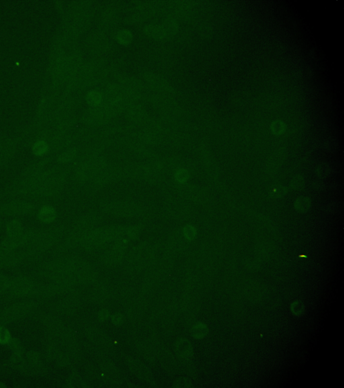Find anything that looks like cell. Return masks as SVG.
<instances>
[{
    "instance_id": "obj_1",
    "label": "cell",
    "mask_w": 344,
    "mask_h": 388,
    "mask_svg": "<svg viewBox=\"0 0 344 388\" xmlns=\"http://www.w3.org/2000/svg\"><path fill=\"white\" fill-rule=\"evenodd\" d=\"M67 232L65 224L56 225L46 230H37L26 246V258L32 260L41 257L50 248L59 244Z\"/></svg>"
},
{
    "instance_id": "obj_2",
    "label": "cell",
    "mask_w": 344,
    "mask_h": 388,
    "mask_svg": "<svg viewBox=\"0 0 344 388\" xmlns=\"http://www.w3.org/2000/svg\"><path fill=\"white\" fill-rule=\"evenodd\" d=\"M72 170V166H63L47 181L25 197L27 200H40L57 196L63 190Z\"/></svg>"
},
{
    "instance_id": "obj_3",
    "label": "cell",
    "mask_w": 344,
    "mask_h": 388,
    "mask_svg": "<svg viewBox=\"0 0 344 388\" xmlns=\"http://www.w3.org/2000/svg\"><path fill=\"white\" fill-rule=\"evenodd\" d=\"M38 208L37 204L27 200L12 198L5 201L0 200V217L19 218L34 216Z\"/></svg>"
},
{
    "instance_id": "obj_4",
    "label": "cell",
    "mask_w": 344,
    "mask_h": 388,
    "mask_svg": "<svg viewBox=\"0 0 344 388\" xmlns=\"http://www.w3.org/2000/svg\"><path fill=\"white\" fill-rule=\"evenodd\" d=\"M102 212L122 218H134L146 212L143 206L131 201L110 200L101 204Z\"/></svg>"
},
{
    "instance_id": "obj_5",
    "label": "cell",
    "mask_w": 344,
    "mask_h": 388,
    "mask_svg": "<svg viewBox=\"0 0 344 388\" xmlns=\"http://www.w3.org/2000/svg\"><path fill=\"white\" fill-rule=\"evenodd\" d=\"M152 248L153 245L148 242H144L133 248L127 256V269L137 273L151 264Z\"/></svg>"
},
{
    "instance_id": "obj_6",
    "label": "cell",
    "mask_w": 344,
    "mask_h": 388,
    "mask_svg": "<svg viewBox=\"0 0 344 388\" xmlns=\"http://www.w3.org/2000/svg\"><path fill=\"white\" fill-rule=\"evenodd\" d=\"M106 166V160L102 157H95L75 166L73 174L74 179L79 184L89 182Z\"/></svg>"
},
{
    "instance_id": "obj_7",
    "label": "cell",
    "mask_w": 344,
    "mask_h": 388,
    "mask_svg": "<svg viewBox=\"0 0 344 388\" xmlns=\"http://www.w3.org/2000/svg\"><path fill=\"white\" fill-rule=\"evenodd\" d=\"M122 178H124V174L122 166H106L89 182L92 189L96 190Z\"/></svg>"
},
{
    "instance_id": "obj_8",
    "label": "cell",
    "mask_w": 344,
    "mask_h": 388,
    "mask_svg": "<svg viewBox=\"0 0 344 388\" xmlns=\"http://www.w3.org/2000/svg\"><path fill=\"white\" fill-rule=\"evenodd\" d=\"M128 245L129 240L127 238H122L116 240L114 245L103 254V264L110 267L119 264L123 260Z\"/></svg>"
},
{
    "instance_id": "obj_9",
    "label": "cell",
    "mask_w": 344,
    "mask_h": 388,
    "mask_svg": "<svg viewBox=\"0 0 344 388\" xmlns=\"http://www.w3.org/2000/svg\"><path fill=\"white\" fill-rule=\"evenodd\" d=\"M99 370L102 374L105 386L118 387L123 383V377L119 368L109 360H101L99 364Z\"/></svg>"
},
{
    "instance_id": "obj_10",
    "label": "cell",
    "mask_w": 344,
    "mask_h": 388,
    "mask_svg": "<svg viewBox=\"0 0 344 388\" xmlns=\"http://www.w3.org/2000/svg\"><path fill=\"white\" fill-rule=\"evenodd\" d=\"M73 273L77 281L83 284H92L96 281L98 274L94 268L88 262L77 258Z\"/></svg>"
},
{
    "instance_id": "obj_11",
    "label": "cell",
    "mask_w": 344,
    "mask_h": 388,
    "mask_svg": "<svg viewBox=\"0 0 344 388\" xmlns=\"http://www.w3.org/2000/svg\"><path fill=\"white\" fill-rule=\"evenodd\" d=\"M164 211L167 216L174 220H182L187 215V207L182 200L177 196H171L166 200Z\"/></svg>"
},
{
    "instance_id": "obj_12",
    "label": "cell",
    "mask_w": 344,
    "mask_h": 388,
    "mask_svg": "<svg viewBox=\"0 0 344 388\" xmlns=\"http://www.w3.org/2000/svg\"><path fill=\"white\" fill-rule=\"evenodd\" d=\"M126 362L131 373L138 379L153 385L155 384L152 372L145 362L134 358H128Z\"/></svg>"
},
{
    "instance_id": "obj_13",
    "label": "cell",
    "mask_w": 344,
    "mask_h": 388,
    "mask_svg": "<svg viewBox=\"0 0 344 388\" xmlns=\"http://www.w3.org/2000/svg\"><path fill=\"white\" fill-rule=\"evenodd\" d=\"M18 139H5L0 142V172L5 170L16 153Z\"/></svg>"
},
{
    "instance_id": "obj_14",
    "label": "cell",
    "mask_w": 344,
    "mask_h": 388,
    "mask_svg": "<svg viewBox=\"0 0 344 388\" xmlns=\"http://www.w3.org/2000/svg\"><path fill=\"white\" fill-rule=\"evenodd\" d=\"M108 242L105 228H96L91 230L83 238L80 245L84 250H92Z\"/></svg>"
},
{
    "instance_id": "obj_15",
    "label": "cell",
    "mask_w": 344,
    "mask_h": 388,
    "mask_svg": "<svg viewBox=\"0 0 344 388\" xmlns=\"http://www.w3.org/2000/svg\"><path fill=\"white\" fill-rule=\"evenodd\" d=\"M85 336L89 342L101 348H112V342L111 339L102 330L96 327H90L85 330Z\"/></svg>"
},
{
    "instance_id": "obj_16",
    "label": "cell",
    "mask_w": 344,
    "mask_h": 388,
    "mask_svg": "<svg viewBox=\"0 0 344 388\" xmlns=\"http://www.w3.org/2000/svg\"><path fill=\"white\" fill-rule=\"evenodd\" d=\"M52 156H45L40 160L34 161L25 168L19 174V176L15 178V180L24 179V178L36 176V174L43 172L47 168L46 166L52 162Z\"/></svg>"
},
{
    "instance_id": "obj_17",
    "label": "cell",
    "mask_w": 344,
    "mask_h": 388,
    "mask_svg": "<svg viewBox=\"0 0 344 388\" xmlns=\"http://www.w3.org/2000/svg\"><path fill=\"white\" fill-rule=\"evenodd\" d=\"M159 362L165 370L170 374H176L178 372V362L174 355L170 350L165 348L157 350Z\"/></svg>"
},
{
    "instance_id": "obj_18",
    "label": "cell",
    "mask_w": 344,
    "mask_h": 388,
    "mask_svg": "<svg viewBox=\"0 0 344 388\" xmlns=\"http://www.w3.org/2000/svg\"><path fill=\"white\" fill-rule=\"evenodd\" d=\"M35 215L38 222L44 224H50L57 220L58 212L53 206L44 204L38 208Z\"/></svg>"
},
{
    "instance_id": "obj_19",
    "label": "cell",
    "mask_w": 344,
    "mask_h": 388,
    "mask_svg": "<svg viewBox=\"0 0 344 388\" xmlns=\"http://www.w3.org/2000/svg\"><path fill=\"white\" fill-rule=\"evenodd\" d=\"M102 220V215L100 212L90 211L79 217L73 224L91 230H94V226L99 224Z\"/></svg>"
},
{
    "instance_id": "obj_20",
    "label": "cell",
    "mask_w": 344,
    "mask_h": 388,
    "mask_svg": "<svg viewBox=\"0 0 344 388\" xmlns=\"http://www.w3.org/2000/svg\"><path fill=\"white\" fill-rule=\"evenodd\" d=\"M174 351L179 358L182 360H187L192 355L191 343L185 338L177 340L174 343Z\"/></svg>"
},
{
    "instance_id": "obj_21",
    "label": "cell",
    "mask_w": 344,
    "mask_h": 388,
    "mask_svg": "<svg viewBox=\"0 0 344 388\" xmlns=\"http://www.w3.org/2000/svg\"><path fill=\"white\" fill-rule=\"evenodd\" d=\"M6 238H13L21 236L24 232L22 222L18 218H13L5 222Z\"/></svg>"
},
{
    "instance_id": "obj_22",
    "label": "cell",
    "mask_w": 344,
    "mask_h": 388,
    "mask_svg": "<svg viewBox=\"0 0 344 388\" xmlns=\"http://www.w3.org/2000/svg\"><path fill=\"white\" fill-rule=\"evenodd\" d=\"M185 240L182 230H176L169 238L168 247L172 254L176 253L184 248Z\"/></svg>"
},
{
    "instance_id": "obj_23",
    "label": "cell",
    "mask_w": 344,
    "mask_h": 388,
    "mask_svg": "<svg viewBox=\"0 0 344 388\" xmlns=\"http://www.w3.org/2000/svg\"><path fill=\"white\" fill-rule=\"evenodd\" d=\"M137 352L141 355L142 358L146 360L147 362H155L157 360L156 347L152 346L147 343L140 342L137 345Z\"/></svg>"
},
{
    "instance_id": "obj_24",
    "label": "cell",
    "mask_w": 344,
    "mask_h": 388,
    "mask_svg": "<svg viewBox=\"0 0 344 388\" xmlns=\"http://www.w3.org/2000/svg\"><path fill=\"white\" fill-rule=\"evenodd\" d=\"M108 242H116L125 236V226L122 225L114 224L105 228Z\"/></svg>"
},
{
    "instance_id": "obj_25",
    "label": "cell",
    "mask_w": 344,
    "mask_h": 388,
    "mask_svg": "<svg viewBox=\"0 0 344 388\" xmlns=\"http://www.w3.org/2000/svg\"><path fill=\"white\" fill-rule=\"evenodd\" d=\"M86 376L91 383L98 386H105L104 379L100 370H98L92 364H88L85 368Z\"/></svg>"
},
{
    "instance_id": "obj_26",
    "label": "cell",
    "mask_w": 344,
    "mask_h": 388,
    "mask_svg": "<svg viewBox=\"0 0 344 388\" xmlns=\"http://www.w3.org/2000/svg\"><path fill=\"white\" fill-rule=\"evenodd\" d=\"M15 280L11 285V290L15 294H24L32 288V285L28 279L19 278Z\"/></svg>"
},
{
    "instance_id": "obj_27",
    "label": "cell",
    "mask_w": 344,
    "mask_h": 388,
    "mask_svg": "<svg viewBox=\"0 0 344 388\" xmlns=\"http://www.w3.org/2000/svg\"><path fill=\"white\" fill-rule=\"evenodd\" d=\"M77 150L75 148H72L68 149V150L64 151V152L61 153V154L58 155L56 157L55 161L60 166H64V164H70L72 161L75 160L77 156Z\"/></svg>"
},
{
    "instance_id": "obj_28",
    "label": "cell",
    "mask_w": 344,
    "mask_h": 388,
    "mask_svg": "<svg viewBox=\"0 0 344 388\" xmlns=\"http://www.w3.org/2000/svg\"><path fill=\"white\" fill-rule=\"evenodd\" d=\"M31 149L35 156H45L49 152V144L44 140H38L33 144Z\"/></svg>"
},
{
    "instance_id": "obj_29",
    "label": "cell",
    "mask_w": 344,
    "mask_h": 388,
    "mask_svg": "<svg viewBox=\"0 0 344 388\" xmlns=\"http://www.w3.org/2000/svg\"><path fill=\"white\" fill-rule=\"evenodd\" d=\"M80 302L75 296H69L62 302L61 310L65 314L74 313L79 309Z\"/></svg>"
},
{
    "instance_id": "obj_30",
    "label": "cell",
    "mask_w": 344,
    "mask_h": 388,
    "mask_svg": "<svg viewBox=\"0 0 344 388\" xmlns=\"http://www.w3.org/2000/svg\"><path fill=\"white\" fill-rule=\"evenodd\" d=\"M190 178L189 170L186 168H180L177 170L173 174L174 182L177 184H184L187 182Z\"/></svg>"
},
{
    "instance_id": "obj_31",
    "label": "cell",
    "mask_w": 344,
    "mask_h": 388,
    "mask_svg": "<svg viewBox=\"0 0 344 388\" xmlns=\"http://www.w3.org/2000/svg\"><path fill=\"white\" fill-rule=\"evenodd\" d=\"M142 230H143L142 225L137 224L128 226L126 228L125 236L129 240H137L141 234Z\"/></svg>"
},
{
    "instance_id": "obj_32",
    "label": "cell",
    "mask_w": 344,
    "mask_h": 388,
    "mask_svg": "<svg viewBox=\"0 0 344 388\" xmlns=\"http://www.w3.org/2000/svg\"><path fill=\"white\" fill-rule=\"evenodd\" d=\"M69 384L70 386L73 388H87L89 387L87 382L85 381L83 378L77 372L72 374L71 377L70 378Z\"/></svg>"
},
{
    "instance_id": "obj_33",
    "label": "cell",
    "mask_w": 344,
    "mask_h": 388,
    "mask_svg": "<svg viewBox=\"0 0 344 388\" xmlns=\"http://www.w3.org/2000/svg\"><path fill=\"white\" fill-rule=\"evenodd\" d=\"M108 298V291L102 287H98L93 291L92 298L94 302H103Z\"/></svg>"
},
{
    "instance_id": "obj_34",
    "label": "cell",
    "mask_w": 344,
    "mask_h": 388,
    "mask_svg": "<svg viewBox=\"0 0 344 388\" xmlns=\"http://www.w3.org/2000/svg\"><path fill=\"white\" fill-rule=\"evenodd\" d=\"M182 232L186 240H192L195 238L196 230L192 225H186L183 228H182Z\"/></svg>"
},
{
    "instance_id": "obj_35",
    "label": "cell",
    "mask_w": 344,
    "mask_h": 388,
    "mask_svg": "<svg viewBox=\"0 0 344 388\" xmlns=\"http://www.w3.org/2000/svg\"><path fill=\"white\" fill-rule=\"evenodd\" d=\"M11 341V335L5 328L0 327V344H7Z\"/></svg>"
},
{
    "instance_id": "obj_36",
    "label": "cell",
    "mask_w": 344,
    "mask_h": 388,
    "mask_svg": "<svg viewBox=\"0 0 344 388\" xmlns=\"http://www.w3.org/2000/svg\"><path fill=\"white\" fill-rule=\"evenodd\" d=\"M173 386L177 388H185L191 387V382L187 378H180L176 379L173 383Z\"/></svg>"
},
{
    "instance_id": "obj_37",
    "label": "cell",
    "mask_w": 344,
    "mask_h": 388,
    "mask_svg": "<svg viewBox=\"0 0 344 388\" xmlns=\"http://www.w3.org/2000/svg\"><path fill=\"white\" fill-rule=\"evenodd\" d=\"M112 323L115 326L121 325L124 322V316L121 313H116L114 315L110 316Z\"/></svg>"
},
{
    "instance_id": "obj_38",
    "label": "cell",
    "mask_w": 344,
    "mask_h": 388,
    "mask_svg": "<svg viewBox=\"0 0 344 388\" xmlns=\"http://www.w3.org/2000/svg\"><path fill=\"white\" fill-rule=\"evenodd\" d=\"M110 317V312L107 309L101 310L98 313V320L100 322H105L109 319Z\"/></svg>"
},
{
    "instance_id": "obj_39",
    "label": "cell",
    "mask_w": 344,
    "mask_h": 388,
    "mask_svg": "<svg viewBox=\"0 0 344 388\" xmlns=\"http://www.w3.org/2000/svg\"><path fill=\"white\" fill-rule=\"evenodd\" d=\"M7 277L0 273V292L4 290L8 286V282H7Z\"/></svg>"
},
{
    "instance_id": "obj_40",
    "label": "cell",
    "mask_w": 344,
    "mask_h": 388,
    "mask_svg": "<svg viewBox=\"0 0 344 388\" xmlns=\"http://www.w3.org/2000/svg\"><path fill=\"white\" fill-rule=\"evenodd\" d=\"M5 220L4 219H3L2 218H1L0 217V230H1V228H2V226L3 225L5 224Z\"/></svg>"
}]
</instances>
